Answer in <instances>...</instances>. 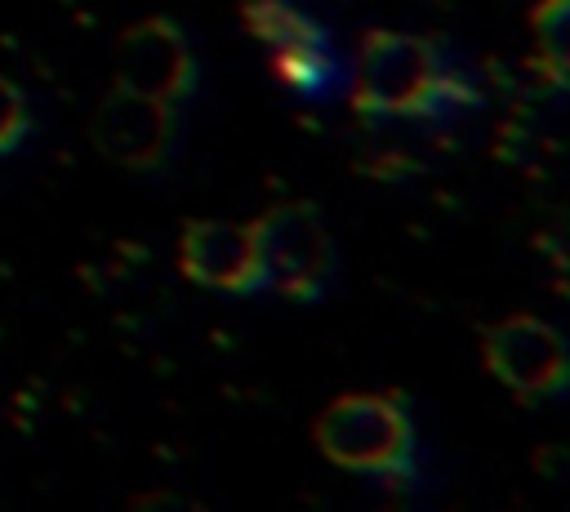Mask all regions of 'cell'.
<instances>
[{"instance_id": "1", "label": "cell", "mask_w": 570, "mask_h": 512, "mask_svg": "<svg viewBox=\"0 0 570 512\" xmlns=\"http://www.w3.org/2000/svg\"><path fill=\"white\" fill-rule=\"evenodd\" d=\"M472 98L468 80L445 71L436 49L410 31H365L356 53L352 107L361 116H432Z\"/></svg>"}, {"instance_id": "4", "label": "cell", "mask_w": 570, "mask_h": 512, "mask_svg": "<svg viewBox=\"0 0 570 512\" xmlns=\"http://www.w3.org/2000/svg\"><path fill=\"white\" fill-rule=\"evenodd\" d=\"M485 370L521 401H548L570 392V347L539 316H508L485 329Z\"/></svg>"}, {"instance_id": "2", "label": "cell", "mask_w": 570, "mask_h": 512, "mask_svg": "<svg viewBox=\"0 0 570 512\" xmlns=\"http://www.w3.org/2000/svg\"><path fill=\"white\" fill-rule=\"evenodd\" d=\"M316 450L347 467L379 476L383 485L414 481V423L387 392H347L316 419Z\"/></svg>"}, {"instance_id": "10", "label": "cell", "mask_w": 570, "mask_h": 512, "mask_svg": "<svg viewBox=\"0 0 570 512\" xmlns=\"http://www.w3.org/2000/svg\"><path fill=\"white\" fill-rule=\"evenodd\" d=\"M22 134H27V102H22L18 85L0 76V151L18 147Z\"/></svg>"}, {"instance_id": "6", "label": "cell", "mask_w": 570, "mask_h": 512, "mask_svg": "<svg viewBox=\"0 0 570 512\" xmlns=\"http://www.w3.org/2000/svg\"><path fill=\"white\" fill-rule=\"evenodd\" d=\"M116 80L134 93L178 102L196 85V62L183 40V31L165 18L134 22L116 45Z\"/></svg>"}, {"instance_id": "3", "label": "cell", "mask_w": 570, "mask_h": 512, "mask_svg": "<svg viewBox=\"0 0 570 512\" xmlns=\"http://www.w3.org/2000/svg\"><path fill=\"white\" fill-rule=\"evenodd\" d=\"M254 245L263 263V289L312 303L325 294L334 272L330 232L307 200H281L254 223Z\"/></svg>"}, {"instance_id": "5", "label": "cell", "mask_w": 570, "mask_h": 512, "mask_svg": "<svg viewBox=\"0 0 570 512\" xmlns=\"http://www.w3.org/2000/svg\"><path fill=\"white\" fill-rule=\"evenodd\" d=\"M89 134L107 160L129 165V169H151L165 160V151L174 142V111L160 98H147V93L116 85L98 102Z\"/></svg>"}, {"instance_id": "7", "label": "cell", "mask_w": 570, "mask_h": 512, "mask_svg": "<svg viewBox=\"0 0 570 512\" xmlns=\"http://www.w3.org/2000/svg\"><path fill=\"white\" fill-rule=\"evenodd\" d=\"M178 263L196 285H209V289H227V294L263 289L254 227H240V223H223V218L187 223L178 240Z\"/></svg>"}, {"instance_id": "9", "label": "cell", "mask_w": 570, "mask_h": 512, "mask_svg": "<svg viewBox=\"0 0 570 512\" xmlns=\"http://www.w3.org/2000/svg\"><path fill=\"white\" fill-rule=\"evenodd\" d=\"M534 27V49L543 71L557 80H570V0H539L530 13Z\"/></svg>"}, {"instance_id": "8", "label": "cell", "mask_w": 570, "mask_h": 512, "mask_svg": "<svg viewBox=\"0 0 570 512\" xmlns=\"http://www.w3.org/2000/svg\"><path fill=\"white\" fill-rule=\"evenodd\" d=\"M245 27L267 45V53L298 49V45H325V31L307 22L298 9H289L285 0H245Z\"/></svg>"}]
</instances>
